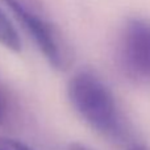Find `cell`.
<instances>
[{"label": "cell", "instance_id": "cell-1", "mask_svg": "<svg viewBox=\"0 0 150 150\" xmlns=\"http://www.w3.org/2000/svg\"><path fill=\"white\" fill-rule=\"evenodd\" d=\"M67 98L74 111L93 130L113 141L125 137L127 128L119 104L96 71L78 70L69 80Z\"/></svg>", "mask_w": 150, "mask_h": 150}, {"label": "cell", "instance_id": "cell-2", "mask_svg": "<svg viewBox=\"0 0 150 150\" xmlns=\"http://www.w3.org/2000/svg\"><path fill=\"white\" fill-rule=\"evenodd\" d=\"M55 70L70 65L71 50L55 23L36 0H1Z\"/></svg>", "mask_w": 150, "mask_h": 150}, {"label": "cell", "instance_id": "cell-3", "mask_svg": "<svg viewBox=\"0 0 150 150\" xmlns=\"http://www.w3.org/2000/svg\"><path fill=\"white\" fill-rule=\"evenodd\" d=\"M115 58L124 78L136 84H150V21H125L117 37Z\"/></svg>", "mask_w": 150, "mask_h": 150}, {"label": "cell", "instance_id": "cell-4", "mask_svg": "<svg viewBox=\"0 0 150 150\" xmlns=\"http://www.w3.org/2000/svg\"><path fill=\"white\" fill-rule=\"evenodd\" d=\"M0 45L13 53H18L23 49L20 34L1 8H0Z\"/></svg>", "mask_w": 150, "mask_h": 150}, {"label": "cell", "instance_id": "cell-5", "mask_svg": "<svg viewBox=\"0 0 150 150\" xmlns=\"http://www.w3.org/2000/svg\"><path fill=\"white\" fill-rule=\"evenodd\" d=\"M0 150H32L28 145L15 138L0 137Z\"/></svg>", "mask_w": 150, "mask_h": 150}, {"label": "cell", "instance_id": "cell-6", "mask_svg": "<svg viewBox=\"0 0 150 150\" xmlns=\"http://www.w3.org/2000/svg\"><path fill=\"white\" fill-rule=\"evenodd\" d=\"M5 115H7V99H5L3 91L0 90V122L4 120Z\"/></svg>", "mask_w": 150, "mask_h": 150}, {"label": "cell", "instance_id": "cell-7", "mask_svg": "<svg viewBox=\"0 0 150 150\" xmlns=\"http://www.w3.org/2000/svg\"><path fill=\"white\" fill-rule=\"evenodd\" d=\"M67 150H90V149L86 148V146L82 145V144H73V145H70V148Z\"/></svg>", "mask_w": 150, "mask_h": 150}, {"label": "cell", "instance_id": "cell-8", "mask_svg": "<svg viewBox=\"0 0 150 150\" xmlns=\"http://www.w3.org/2000/svg\"><path fill=\"white\" fill-rule=\"evenodd\" d=\"M128 150H148V149H145L144 146H140V145H134V146H130Z\"/></svg>", "mask_w": 150, "mask_h": 150}]
</instances>
